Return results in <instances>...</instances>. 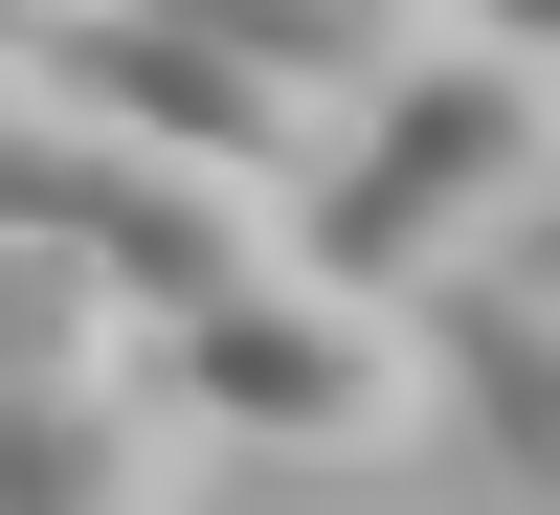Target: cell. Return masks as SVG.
Masks as SVG:
<instances>
[{"instance_id": "obj_7", "label": "cell", "mask_w": 560, "mask_h": 515, "mask_svg": "<svg viewBox=\"0 0 560 515\" xmlns=\"http://www.w3.org/2000/svg\"><path fill=\"white\" fill-rule=\"evenodd\" d=\"M202 23H247L269 68L314 90V113H382L427 45H471V0H202Z\"/></svg>"}, {"instance_id": "obj_8", "label": "cell", "mask_w": 560, "mask_h": 515, "mask_svg": "<svg viewBox=\"0 0 560 515\" xmlns=\"http://www.w3.org/2000/svg\"><path fill=\"white\" fill-rule=\"evenodd\" d=\"M90 359H135V314H113V269H90L68 224H0V403H45V382H90Z\"/></svg>"}, {"instance_id": "obj_3", "label": "cell", "mask_w": 560, "mask_h": 515, "mask_svg": "<svg viewBox=\"0 0 560 515\" xmlns=\"http://www.w3.org/2000/svg\"><path fill=\"white\" fill-rule=\"evenodd\" d=\"M68 90L135 134V157H224V179H292V202H314V157H337V113H314L247 23H202V0H179V23H90Z\"/></svg>"}, {"instance_id": "obj_9", "label": "cell", "mask_w": 560, "mask_h": 515, "mask_svg": "<svg viewBox=\"0 0 560 515\" xmlns=\"http://www.w3.org/2000/svg\"><path fill=\"white\" fill-rule=\"evenodd\" d=\"M90 157H113V113H90L68 68H0V224H68Z\"/></svg>"}, {"instance_id": "obj_2", "label": "cell", "mask_w": 560, "mask_h": 515, "mask_svg": "<svg viewBox=\"0 0 560 515\" xmlns=\"http://www.w3.org/2000/svg\"><path fill=\"white\" fill-rule=\"evenodd\" d=\"M135 359L224 426V471H247V448L269 471H382V448L448 403V337L382 314V292H337V269H269V292H224V314H158Z\"/></svg>"}, {"instance_id": "obj_6", "label": "cell", "mask_w": 560, "mask_h": 515, "mask_svg": "<svg viewBox=\"0 0 560 515\" xmlns=\"http://www.w3.org/2000/svg\"><path fill=\"white\" fill-rule=\"evenodd\" d=\"M427 337H448V403H471V448L560 515V292H448Z\"/></svg>"}, {"instance_id": "obj_11", "label": "cell", "mask_w": 560, "mask_h": 515, "mask_svg": "<svg viewBox=\"0 0 560 515\" xmlns=\"http://www.w3.org/2000/svg\"><path fill=\"white\" fill-rule=\"evenodd\" d=\"M90 23H179V0H68V45H90Z\"/></svg>"}, {"instance_id": "obj_12", "label": "cell", "mask_w": 560, "mask_h": 515, "mask_svg": "<svg viewBox=\"0 0 560 515\" xmlns=\"http://www.w3.org/2000/svg\"><path fill=\"white\" fill-rule=\"evenodd\" d=\"M471 23H516V45H560V0H471Z\"/></svg>"}, {"instance_id": "obj_13", "label": "cell", "mask_w": 560, "mask_h": 515, "mask_svg": "<svg viewBox=\"0 0 560 515\" xmlns=\"http://www.w3.org/2000/svg\"><path fill=\"white\" fill-rule=\"evenodd\" d=\"M224 515H247V493H224Z\"/></svg>"}, {"instance_id": "obj_10", "label": "cell", "mask_w": 560, "mask_h": 515, "mask_svg": "<svg viewBox=\"0 0 560 515\" xmlns=\"http://www.w3.org/2000/svg\"><path fill=\"white\" fill-rule=\"evenodd\" d=\"M0 68H68V0H0Z\"/></svg>"}, {"instance_id": "obj_1", "label": "cell", "mask_w": 560, "mask_h": 515, "mask_svg": "<svg viewBox=\"0 0 560 515\" xmlns=\"http://www.w3.org/2000/svg\"><path fill=\"white\" fill-rule=\"evenodd\" d=\"M538 202H560V45L471 23V45H427L382 113H337V157H314V202H292V269H337V292H382V314H448V292L516 269Z\"/></svg>"}, {"instance_id": "obj_5", "label": "cell", "mask_w": 560, "mask_h": 515, "mask_svg": "<svg viewBox=\"0 0 560 515\" xmlns=\"http://www.w3.org/2000/svg\"><path fill=\"white\" fill-rule=\"evenodd\" d=\"M0 515H224V426L158 359H90V382L0 403Z\"/></svg>"}, {"instance_id": "obj_4", "label": "cell", "mask_w": 560, "mask_h": 515, "mask_svg": "<svg viewBox=\"0 0 560 515\" xmlns=\"http://www.w3.org/2000/svg\"><path fill=\"white\" fill-rule=\"evenodd\" d=\"M68 247L113 269V314L158 337V314H224V292H269L292 269V179H224V157H90V202H68Z\"/></svg>"}]
</instances>
